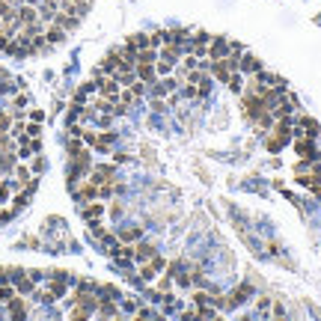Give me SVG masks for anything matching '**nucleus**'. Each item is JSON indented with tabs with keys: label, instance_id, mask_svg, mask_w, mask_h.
I'll return each instance as SVG.
<instances>
[{
	"label": "nucleus",
	"instance_id": "f257e3e1",
	"mask_svg": "<svg viewBox=\"0 0 321 321\" xmlns=\"http://www.w3.org/2000/svg\"><path fill=\"white\" fill-rule=\"evenodd\" d=\"M241 107H244V119H247V122H256V119L268 110L265 98L256 95V92H241Z\"/></svg>",
	"mask_w": 321,
	"mask_h": 321
},
{
	"label": "nucleus",
	"instance_id": "f03ea898",
	"mask_svg": "<svg viewBox=\"0 0 321 321\" xmlns=\"http://www.w3.org/2000/svg\"><path fill=\"white\" fill-rule=\"evenodd\" d=\"M265 68V63L256 57V54H250V51H244L241 54V60H238V71L244 74V77H250V74H256V71H262Z\"/></svg>",
	"mask_w": 321,
	"mask_h": 321
},
{
	"label": "nucleus",
	"instance_id": "7ed1b4c3",
	"mask_svg": "<svg viewBox=\"0 0 321 321\" xmlns=\"http://www.w3.org/2000/svg\"><path fill=\"white\" fill-rule=\"evenodd\" d=\"M113 176H116V164H92V170H89L92 185H107Z\"/></svg>",
	"mask_w": 321,
	"mask_h": 321
},
{
	"label": "nucleus",
	"instance_id": "20e7f679",
	"mask_svg": "<svg viewBox=\"0 0 321 321\" xmlns=\"http://www.w3.org/2000/svg\"><path fill=\"white\" fill-rule=\"evenodd\" d=\"M71 191H74V199H77V202H92V199H98V185H92L89 179L77 182Z\"/></svg>",
	"mask_w": 321,
	"mask_h": 321
},
{
	"label": "nucleus",
	"instance_id": "39448f33",
	"mask_svg": "<svg viewBox=\"0 0 321 321\" xmlns=\"http://www.w3.org/2000/svg\"><path fill=\"white\" fill-rule=\"evenodd\" d=\"M158 253V247L152 244V241H146V238H140V241H134V262L137 265H143V262H149L152 256Z\"/></svg>",
	"mask_w": 321,
	"mask_h": 321
},
{
	"label": "nucleus",
	"instance_id": "423d86ee",
	"mask_svg": "<svg viewBox=\"0 0 321 321\" xmlns=\"http://www.w3.org/2000/svg\"><path fill=\"white\" fill-rule=\"evenodd\" d=\"M229 54V39L226 36H211L208 42V60H223Z\"/></svg>",
	"mask_w": 321,
	"mask_h": 321
},
{
	"label": "nucleus",
	"instance_id": "0eeeda50",
	"mask_svg": "<svg viewBox=\"0 0 321 321\" xmlns=\"http://www.w3.org/2000/svg\"><path fill=\"white\" fill-rule=\"evenodd\" d=\"M80 214H83V220H86V223H92V220H101V217L107 214V205H104V202H98V199H92V202H83Z\"/></svg>",
	"mask_w": 321,
	"mask_h": 321
},
{
	"label": "nucleus",
	"instance_id": "6e6552de",
	"mask_svg": "<svg viewBox=\"0 0 321 321\" xmlns=\"http://www.w3.org/2000/svg\"><path fill=\"white\" fill-rule=\"evenodd\" d=\"M6 316H12V319H24V316H33V310L27 307L24 295H15V298L6 304Z\"/></svg>",
	"mask_w": 321,
	"mask_h": 321
},
{
	"label": "nucleus",
	"instance_id": "1a4fd4ad",
	"mask_svg": "<svg viewBox=\"0 0 321 321\" xmlns=\"http://www.w3.org/2000/svg\"><path fill=\"white\" fill-rule=\"evenodd\" d=\"M113 143H116V131H113V128H104V131H98V137H95L92 149L104 155V152H110V149H113Z\"/></svg>",
	"mask_w": 321,
	"mask_h": 321
},
{
	"label": "nucleus",
	"instance_id": "9d476101",
	"mask_svg": "<svg viewBox=\"0 0 321 321\" xmlns=\"http://www.w3.org/2000/svg\"><path fill=\"white\" fill-rule=\"evenodd\" d=\"M295 152H298V155H301L304 161H316V158H319L313 137H298V140H295Z\"/></svg>",
	"mask_w": 321,
	"mask_h": 321
},
{
	"label": "nucleus",
	"instance_id": "9b49d317",
	"mask_svg": "<svg viewBox=\"0 0 321 321\" xmlns=\"http://www.w3.org/2000/svg\"><path fill=\"white\" fill-rule=\"evenodd\" d=\"M158 57H161V60H170V63H182L185 51H182V45H176V42H164V45L158 48Z\"/></svg>",
	"mask_w": 321,
	"mask_h": 321
},
{
	"label": "nucleus",
	"instance_id": "f8f14e48",
	"mask_svg": "<svg viewBox=\"0 0 321 321\" xmlns=\"http://www.w3.org/2000/svg\"><path fill=\"white\" fill-rule=\"evenodd\" d=\"M65 27L63 24H57V21H51V24H45V39L51 42V45H60V42H65Z\"/></svg>",
	"mask_w": 321,
	"mask_h": 321
},
{
	"label": "nucleus",
	"instance_id": "ddd939ff",
	"mask_svg": "<svg viewBox=\"0 0 321 321\" xmlns=\"http://www.w3.org/2000/svg\"><path fill=\"white\" fill-rule=\"evenodd\" d=\"M116 238H119L122 244H134V241L143 238V226H119V229H116Z\"/></svg>",
	"mask_w": 321,
	"mask_h": 321
},
{
	"label": "nucleus",
	"instance_id": "4468645a",
	"mask_svg": "<svg viewBox=\"0 0 321 321\" xmlns=\"http://www.w3.org/2000/svg\"><path fill=\"white\" fill-rule=\"evenodd\" d=\"M134 74H137V80H143L146 86L158 77V71H155V63H137L134 65Z\"/></svg>",
	"mask_w": 321,
	"mask_h": 321
},
{
	"label": "nucleus",
	"instance_id": "2eb2a0df",
	"mask_svg": "<svg viewBox=\"0 0 321 321\" xmlns=\"http://www.w3.org/2000/svg\"><path fill=\"white\" fill-rule=\"evenodd\" d=\"M36 286H39V283H36L27 271H24L21 277H15V292H18V295H24V298H27V295H33V292H36Z\"/></svg>",
	"mask_w": 321,
	"mask_h": 321
},
{
	"label": "nucleus",
	"instance_id": "dca6fc26",
	"mask_svg": "<svg viewBox=\"0 0 321 321\" xmlns=\"http://www.w3.org/2000/svg\"><path fill=\"white\" fill-rule=\"evenodd\" d=\"M292 137H283V134H277V131H271L268 134V140H265V149L271 152V155H277V152H283L286 149V143H289Z\"/></svg>",
	"mask_w": 321,
	"mask_h": 321
},
{
	"label": "nucleus",
	"instance_id": "f3484780",
	"mask_svg": "<svg viewBox=\"0 0 321 321\" xmlns=\"http://www.w3.org/2000/svg\"><path fill=\"white\" fill-rule=\"evenodd\" d=\"M191 39V30L188 27H176V30H167V39L164 42H176V45H185Z\"/></svg>",
	"mask_w": 321,
	"mask_h": 321
},
{
	"label": "nucleus",
	"instance_id": "a211bd4d",
	"mask_svg": "<svg viewBox=\"0 0 321 321\" xmlns=\"http://www.w3.org/2000/svg\"><path fill=\"white\" fill-rule=\"evenodd\" d=\"M223 86H226L229 92H238V95H241V92H244V74H241V71H232L229 80H226Z\"/></svg>",
	"mask_w": 321,
	"mask_h": 321
},
{
	"label": "nucleus",
	"instance_id": "6ab92c4d",
	"mask_svg": "<svg viewBox=\"0 0 321 321\" xmlns=\"http://www.w3.org/2000/svg\"><path fill=\"white\" fill-rule=\"evenodd\" d=\"M98 298H101V301H122V292H119L116 286L104 283V286H98Z\"/></svg>",
	"mask_w": 321,
	"mask_h": 321
},
{
	"label": "nucleus",
	"instance_id": "aec40b11",
	"mask_svg": "<svg viewBox=\"0 0 321 321\" xmlns=\"http://www.w3.org/2000/svg\"><path fill=\"white\" fill-rule=\"evenodd\" d=\"M125 45H128V48H134V51H140V48H146V45H149V33H134V36H128V39H125Z\"/></svg>",
	"mask_w": 321,
	"mask_h": 321
},
{
	"label": "nucleus",
	"instance_id": "412c9836",
	"mask_svg": "<svg viewBox=\"0 0 321 321\" xmlns=\"http://www.w3.org/2000/svg\"><path fill=\"white\" fill-rule=\"evenodd\" d=\"M137 63H158V48H152V45L140 48L137 51Z\"/></svg>",
	"mask_w": 321,
	"mask_h": 321
},
{
	"label": "nucleus",
	"instance_id": "4be33fe9",
	"mask_svg": "<svg viewBox=\"0 0 321 321\" xmlns=\"http://www.w3.org/2000/svg\"><path fill=\"white\" fill-rule=\"evenodd\" d=\"M176 65H179V63H170V60H161V57H158L155 71H158V77H167V74H173V71H176Z\"/></svg>",
	"mask_w": 321,
	"mask_h": 321
},
{
	"label": "nucleus",
	"instance_id": "5701e85b",
	"mask_svg": "<svg viewBox=\"0 0 321 321\" xmlns=\"http://www.w3.org/2000/svg\"><path fill=\"white\" fill-rule=\"evenodd\" d=\"M274 122H277V119H274V113H271V110H265V113H262L253 125H256L259 131H271V128H274Z\"/></svg>",
	"mask_w": 321,
	"mask_h": 321
},
{
	"label": "nucleus",
	"instance_id": "b1692460",
	"mask_svg": "<svg viewBox=\"0 0 321 321\" xmlns=\"http://www.w3.org/2000/svg\"><path fill=\"white\" fill-rule=\"evenodd\" d=\"M15 295H18V292H15V283H0V304H3V307H6Z\"/></svg>",
	"mask_w": 321,
	"mask_h": 321
},
{
	"label": "nucleus",
	"instance_id": "393cba45",
	"mask_svg": "<svg viewBox=\"0 0 321 321\" xmlns=\"http://www.w3.org/2000/svg\"><path fill=\"white\" fill-rule=\"evenodd\" d=\"M27 202H30V191H21L18 196H12V211L18 214L21 208H27Z\"/></svg>",
	"mask_w": 321,
	"mask_h": 321
},
{
	"label": "nucleus",
	"instance_id": "a878e982",
	"mask_svg": "<svg viewBox=\"0 0 321 321\" xmlns=\"http://www.w3.org/2000/svg\"><path fill=\"white\" fill-rule=\"evenodd\" d=\"M42 170H45V158H42V155L36 152V155L30 158V173H33V176H39Z\"/></svg>",
	"mask_w": 321,
	"mask_h": 321
},
{
	"label": "nucleus",
	"instance_id": "bb28decb",
	"mask_svg": "<svg viewBox=\"0 0 321 321\" xmlns=\"http://www.w3.org/2000/svg\"><path fill=\"white\" fill-rule=\"evenodd\" d=\"M164 39H167V30H155V33H149V45H152V48H161V45H164Z\"/></svg>",
	"mask_w": 321,
	"mask_h": 321
},
{
	"label": "nucleus",
	"instance_id": "cd10ccee",
	"mask_svg": "<svg viewBox=\"0 0 321 321\" xmlns=\"http://www.w3.org/2000/svg\"><path fill=\"white\" fill-rule=\"evenodd\" d=\"M179 95H182V98H196V83H188V80H185L182 89H179Z\"/></svg>",
	"mask_w": 321,
	"mask_h": 321
},
{
	"label": "nucleus",
	"instance_id": "c85d7f7f",
	"mask_svg": "<svg viewBox=\"0 0 321 321\" xmlns=\"http://www.w3.org/2000/svg\"><path fill=\"white\" fill-rule=\"evenodd\" d=\"M39 125H42V122H33V119H30V122L24 125V134H27V137H39V134H42Z\"/></svg>",
	"mask_w": 321,
	"mask_h": 321
},
{
	"label": "nucleus",
	"instance_id": "c756f323",
	"mask_svg": "<svg viewBox=\"0 0 321 321\" xmlns=\"http://www.w3.org/2000/svg\"><path fill=\"white\" fill-rule=\"evenodd\" d=\"M125 161H131V155H128L125 149H116V152H113V164H125Z\"/></svg>",
	"mask_w": 321,
	"mask_h": 321
},
{
	"label": "nucleus",
	"instance_id": "7c9ffc66",
	"mask_svg": "<svg viewBox=\"0 0 321 321\" xmlns=\"http://www.w3.org/2000/svg\"><path fill=\"white\" fill-rule=\"evenodd\" d=\"M12 196V185L9 182H0V202H6Z\"/></svg>",
	"mask_w": 321,
	"mask_h": 321
},
{
	"label": "nucleus",
	"instance_id": "2f4dec72",
	"mask_svg": "<svg viewBox=\"0 0 321 321\" xmlns=\"http://www.w3.org/2000/svg\"><path fill=\"white\" fill-rule=\"evenodd\" d=\"M137 319H149V316H158V310H149V307H137V313H134Z\"/></svg>",
	"mask_w": 321,
	"mask_h": 321
},
{
	"label": "nucleus",
	"instance_id": "473e14b6",
	"mask_svg": "<svg viewBox=\"0 0 321 321\" xmlns=\"http://www.w3.org/2000/svg\"><path fill=\"white\" fill-rule=\"evenodd\" d=\"M30 119H33V122H42V119H45V113H42V110H30Z\"/></svg>",
	"mask_w": 321,
	"mask_h": 321
},
{
	"label": "nucleus",
	"instance_id": "72a5a7b5",
	"mask_svg": "<svg viewBox=\"0 0 321 321\" xmlns=\"http://www.w3.org/2000/svg\"><path fill=\"white\" fill-rule=\"evenodd\" d=\"M268 304H271V298H259V313H268Z\"/></svg>",
	"mask_w": 321,
	"mask_h": 321
},
{
	"label": "nucleus",
	"instance_id": "f704fd0d",
	"mask_svg": "<svg viewBox=\"0 0 321 321\" xmlns=\"http://www.w3.org/2000/svg\"><path fill=\"white\" fill-rule=\"evenodd\" d=\"M271 316H286V310H283V304H274V310H271Z\"/></svg>",
	"mask_w": 321,
	"mask_h": 321
},
{
	"label": "nucleus",
	"instance_id": "c9c22d12",
	"mask_svg": "<svg viewBox=\"0 0 321 321\" xmlns=\"http://www.w3.org/2000/svg\"><path fill=\"white\" fill-rule=\"evenodd\" d=\"M110 214H113V217H119V214H122V205H119V202H116V205H110Z\"/></svg>",
	"mask_w": 321,
	"mask_h": 321
}]
</instances>
